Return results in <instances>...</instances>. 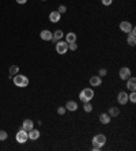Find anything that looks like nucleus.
<instances>
[{"mask_svg": "<svg viewBox=\"0 0 136 151\" xmlns=\"http://www.w3.org/2000/svg\"><path fill=\"white\" fill-rule=\"evenodd\" d=\"M101 148H102V147H101V146H97V144H93V150H94V151H99V150H101Z\"/></svg>", "mask_w": 136, "mask_h": 151, "instance_id": "c756f323", "label": "nucleus"}, {"mask_svg": "<svg viewBox=\"0 0 136 151\" xmlns=\"http://www.w3.org/2000/svg\"><path fill=\"white\" fill-rule=\"evenodd\" d=\"M64 37H66V40H64V41H66L67 44H71V42H76V40H78V35H76L74 31H71V33H67Z\"/></svg>", "mask_w": 136, "mask_h": 151, "instance_id": "f8f14e48", "label": "nucleus"}, {"mask_svg": "<svg viewBox=\"0 0 136 151\" xmlns=\"http://www.w3.org/2000/svg\"><path fill=\"white\" fill-rule=\"evenodd\" d=\"M66 112H67L66 106H59V108H57V113L60 114V116H64V114H66Z\"/></svg>", "mask_w": 136, "mask_h": 151, "instance_id": "393cba45", "label": "nucleus"}, {"mask_svg": "<svg viewBox=\"0 0 136 151\" xmlns=\"http://www.w3.org/2000/svg\"><path fill=\"white\" fill-rule=\"evenodd\" d=\"M26 1H27V0H17L18 4H26Z\"/></svg>", "mask_w": 136, "mask_h": 151, "instance_id": "7c9ffc66", "label": "nucleus"}, {"mask_svg": "<svg viewBox=\"0 0 136 151\" xmlns=\"http://www.w3.org/2000/svg\"><path fill=\"white\" fill-rule=\"evenodd\" d=\"M15 139H17L18 143H21V144H23V143H26L27 140H29V136H27V131H25L23 128L22 129L18 131L17 136H15Z\"/></svg>", "mask_w": 136, "mask_h": 151, "instance_id": "20e7f679", "label": "nucleus"}, {"mask_svg": "<svg viewBox=\"0 0 136 151\" xmlns=\"http://www.w3.org/2000/svg\"><path fill=\"white\" fill-rule=\"evenodd\" d=\"M99 121H101V124L106 125V124H109V122H110V116H109V114H106V113L99 114Z\"/></svg>", "mask_w": 136, "mask_h": 151, "instance_id": "f3484780", "label": "nucleus"}, {"mask_svg": "<svg viewBox=\"0 0 136 151\" xmlns=\"http://www.w3.org/2000/svg\"><path fill=\"white\" fill-rule=\"evenodd\" d=\"M94 98V90L93 88H83L82 91L79 93V100L82 102H90Z\"/></svg>", "mask_w": 136, "mask_h": 151, "instance_id": "f03ea898", "label": "nucleus"}, {"mask_svg": "<svg viewBox=\"0 0 136 151\" xmlns=\"http://www.w3.org/2000/svg\"><path fill=\"white\" fill-rule=\"evenodd\" d=\"M68 49L70 50H76L78 49V44H76V42H71V44H68Z\"/></svg>", "mask_w": 136, "mask_h": 151, "instance_id": "a878e982", "label": "nucleus"}, {"mask_svg": "<svg viewBox=\"0 0 136 151\" xmlns=\"http://www.w3.org/2000/svg\"><path fill=\"white\" fill-rule=\"evenodd\" d=\"M105 143H106V136L103 134H97L94 138H93V144H97V146L102 147Z\"/></svg>", "mask_w": 136, "mask_h": 151, "instance_id": "39448f33", "label": "nucleus"}, {"mask_svg": "<svg viewBox=\"0 0 136 151\" xmlns=\"http://www.w3.org/2000/svg\"><path fill=\"white\" fill-rule=\"evenodd\" d=\"M101 83H102V78H101V76L95 75V76H91L90 78V84L93 87H97V86H99Z\"/></svg>", "mask_w": 136, "mask_h": 151, "instance_id": "2eb2a0df", "label": "nucleus"}, {"mask_svg": "<svg viewBox=\"0 0 136 151\" xmlns=\"http://www.w3.org/2000/svg\"><path fill=\"white\" fill-rule=\"evenodd\" d=\"M83 110H84L86 113H90L91 110H93V105H91V102H83Z\"/></svg>", "mask_w": 136, "mask_h": 151, "instance_id": "412c9836", "label": "nucleus"}, {"mask_svg": "<svg viewBox=\"0 0 136 151\" xmlns=\"http://www.w3.org/2000/svg\"><path fill=\"white\" fill-rule=\"evenodd\" d=\"M117 101H119L120 105H125V104H128V93L120 91L119 95H117Z\"/></svg>", "mask_w": 136, "mask_h": 151, "instance_id": "6e6552de", "label": "nucleus"}, {"mask_svg": "<svg viewBox=\"0 0 136 151\" xmlns=\"http://www.w3.org/2000/svg\"><path fill=\"white\" fill-rule=\"evenodd\" d=\"M101 1H102L103 6H110L113 3V0H101Z\"/></svg>", "mask_w": 136, "mask_h": 151, "instance_id": "c85d7f7f", "label": "nucleus"}, {"mask_svg": "<svg viewBox=\"0 0 136 151\" xmlns=\"http://www.w3.org/2000/svg\"><path fill=\"white\" fill-rule=\"evenodd\" d=\"M40 37L44 41H50V40H53V33L50 30H42L41 33H40Z\"/></svg>", "mask_w": 136, "mask_h": 151, "instance_id": "1a4fd4ad", "label": "nucleus"}, {"mask_svg": "<svg viewBox=\"0 0 136 151\" xmlns=\"http://www.w3.org/2000/svg\"><path fill=\"white\" fill-rule=\"evenodd\" d=\"M63 37H64V33H63V30H56L53 33V40L54 41H60V40H63Z\"/></svg>", "mask_w": 136, "mask_h": 151, "instance_id": "6ab92c4d", "label": "nucleus"}, {"mask_svg": "<svg viewBox=\"0 0 136 151\" xmlns=\"http://www.w3.org/2000/svg\"><path fill=\"white\" fill-rule=\"evenodd\" d=\"M14 84L17 86V87H27L30 83V80L27 76L25 75H19V74H17V75H14Z\"/></svg>", "mask_w": 136, "mask_h": 151, "instance_id": "f257e3e1", "label": "nucleus"}, {"mask_svg": "<svg viewBox=\"0 0 136 151\" xmlns=\"http://www.w3.org/2000/svg\"><path fill=\"white\" fill-rule=\"evenodd\" d=\"M57 11H59V13H60V14H64V13H67V7H66V6H59V8H57Z\"/></svg>", "mask_w": 136, "mask_h": 151, "instance_id": "bb28decb", "label": "nucleus"}, {"mask_svg": "<svg viewBox=\"0 0 136 151\" xmlns=\"http://www.w3.org/2000/svg\"><path fill=\"white\" fill-rule=\"evenodd\" d=\"M109 116H110V117H117V116H119L120 114V109L119 108H116V106H112V108H109Z\"/></svg>", "mask_w": 136, "mask_h": 151, "instance_id": "a211bd4d", "label": "nucleus"}, {"mask_svg": "<svg viewBox=\"0 0 136 151\" xmlns=\"http://www.w3.org/2000/svg\"><path fill=\"white\" fill-rule=\"evenodd\" d=\"M66 109L70 110V112H76L78 110V104L75 101H68L66 104Z\"/></svg>", "mask_w": 136, "mask_h": 151, "instance_id": "dca6fc26", "label": "nucleus"}, {"mask_svg": "<svg viewBox=\"0 0 136 151\" xmlns=\"http://www.w3.org/2000/svg\"><path fill=\"white\" fill-rule=\"evenodd\" d=\"M7 138H8L7 132H6V131H0V142H4Z\"/></svg>", "mask_w": 136, "mask_h": 151, "instance_id": "b1692460", "label": "nucleus"}, {"mask_svg": "<svg viewBox=\"0 0 136 151\" xmlns=\"http://www.w3.org/2000/svg\"><path fill=\"white\" fill-rule=\"evenodd\" d=\"M127 42H128V45H129V46H135V44H136V35H131V34H128Z\"/></svg>", "mask_w": 136, "mask_h": 151, "instance_id": "aec40b11", "label": "nucleus"}, {"mask_svg": "<svg viewBox=\"0 0 136 151\" xmlns=\"http://www.w3.org/2000/svg\"><path fill=\"white\" fill-rule=\"evenodd\" d=\"M60 18H61V14L59 13V11H52V13L49 14V21L52 22V23L60 22Z\"/></svg>", "mask_w": 136, "mask_h": 151, "instance_id": "9b49d317", "label": "nucleus"}, {"mask_svg": "<svg viewBox=\"0 0 136 151\" xmlns=\"http://www.w3.org/2000/svg\"><path fill=\"white\" fill-rule=\"evenodd\" d=\"M27 136H29L30 140H37V139H40V131L31 128V129L27 132Z\"/></svg>", "mask_w": 136, "mask_h": 151, "instance_id": "ddd939ff", "label": "nucleus"}, {"mask_svg": "<svg viewBox=\"0 0 136 151\" xmlns=\"http://www.w3.org/2000/svg\"><path fill=\"white\" fill-rule=\"evenodd\" d=\"M41 1H46V0H41Z\"/></svg>", "mask_w": 136, "mask_h": 151, "instance_id": "2f4dec72", "label": "nucleus"}, {"mask_svg": "<svg viewBox=\"0 0 136 151\" xmlns=\"http://www.w3.org/2000/svg\"><path fill=\"white\" fill-rule=\"evenodd\" d=\"M67 50H68V44L66 41L60 40V41L56 42V52H57L59 55H66Z\"/></svg>", "mask_w": 136, "mask_h": 151, "instance_id": "7ed1b4c3", "label": "nucleus"}, {"mask_svg": "<svg viewBox=\"0 0 136 151\" xmlns=\"http://www.w3.org/2000/svg\"><path fill=\"white\" fill-rule=\"evenodd\" d=\"M127 87H128V90H131V91H135L136 90V79L133 78V76H129L127 80Z\"/></svg>", "mask_w": 136, "mask_h": 151, "instance_id": "9d476101", "label": "nucleus"}, {"mask_svg": "<svg viewBox=\"0 0 136 151\" xmlns=\"http://www.w3.org/2000/svg\"><path fill=\"white\" fill-rule=\"evenodd\" d=\"M128 101H131L132 104L136 102V93L135 91H131V94H128Z\"/></svg>", "mask_w": 136, "mask_h": 151, "instance_id": "5701e85b", "label": "nucleus"}, {"mask_svg": "<svg viewBox=\"0 0 136 151\" xmlns=\"http://www.w3.org/2000/svg\"><path fill=\"white\" fill-rule=\"evenodd\" d=\"M132 27H133L132 23L131 22H128V21H123L121 23H120V30H121L123 33H129Z\"/></svg>", "mask_w": 136, "mask_h": 151, "instance_id": "0eeeda50", "label": "nucleus"}, {"mask_svg": "<svg viewBox=\"0 0 136 151\" xmlns=\"http://www.w3.org/2000/svg\"><path fill=\"white\" fill-rule=\"evenodd\" d=\"M8 72H10V75H11V76L17 75V74H19V67H18V65H11Z\"/></svg>", "mask_w": 136, "mask_h": 151, "instance_id": "4be33fe9", "label": "nucleus"}, {"mask_svg": "<svg viewBox=\"0 0 136 151\" xmlns=\"http://www.w3.org/2000/svg\"><path fill=\"white\" fill-rule=\"evenodd\" d=\"M22 128L25 131H27L29 132L31 128H34V122L33 120H30V118H26V120H23V124H22Z\"/></svg>", "mask_w": 136, "mask_h": 151, "instance_id": "4468645a", "label": "nucleus"}, {"mask_svg": "<svg viewBox=\"0 0 136 151\" xmlns=\"http://www.w3.org/2000/svg\"><path fill=\"white\" fill-rule=\"evenodd\" d=\"M107 74V71L106 70H105V68H101V70H99V74H98V76H101V78H102V76H105Z\"/></svg>", "mask_w": 136, "mask_h": 151, "instance_id": "cd10ccee", "label": "nucleus"}, {"mask_svg": "<svg viewBox=\"0 0 136 151\" xmlns=\"http://www.w3.org/2000/svg\"><path fill=\"white\" fill-rule=\"evenodd\" d=\"M119 75H120V79H121V80H127L128 78L131 76V70H129L128 67H123V68H120Z\"/></svg>", "mask_w": 136, "mask_h": 151, "instance_id": "423d86ee", "label": "nucleus"}]
</instances>
